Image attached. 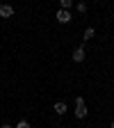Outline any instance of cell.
I'll return each mask as SVG.
<instances>
[{
	"label": "cell",
	"instance_id": "cell-8",
	"mask_svg": "<svg viewBox=\"0 0 114 128\" xmlns=\"http://www.w3.org/2000/svg\"><path fill=\"white\" fill-rule=\"evenodd\" d=\"M16 128H32V126H30V124H27V121H25V119H21V121H18V124H16Z\"/></svg>",
	"mask_w": 114,
	"mask_h": 128
},
{
	"label": "cell",
	"instance_id": "cell-7",
	"mask_svg": "<svg viewBox=\"0 0 114 128\" xmlns=\"http://www.w3.org/2000/svg\"><path fill=\"white\" fill-rule=\"evenodd\" d=\"M75 9H78L80 14H85V12H87V2H78V5H75Z\"/></svg>",
	"mask_w": 114,
	"mask_h": 128
},
{
	"label": "cell",
	"instance_id": "cell-5",
	"mask_svg": "<svg viewBox=\"0 0 114 128\" xmlns=\"http://www.w3.org/2000/svg\"><path fill=\"white\" fill-rule=\"evenodd\" d=\"M87 112H89L87 105H80V108H75V117H78V119H85V117H87Z\"/></svg>",
	"mask_w": 114,
	"mask_h": 128
},
{
	"label": "cell",
	"instance_id": "cell-10",
	"mask_svg": "<svg viewBox=\"0 0 114 128\" xmlns=\"http://www.w3.org/2000/svg\"><path fill=\"white\" fill-rule=\"evenodd\" d=\"M0 128H14V126H9V124H2V126H0Z\"/></svg>",
	"mask_w": 114,
	"mask_h": 128
},
{
	"label": "cell",
	"instance_id": "cell-9",
	"mask_svg": "<svg viewBox=\"0 0 114 128\" xmlns=\"http://www.w3.org/2000/svg\"><path fill=\"white\" fill-rule=\"evenodd\" d=\"M80 105H85V98H82V96H78V98H75V108H80Z\"/></svg>",
	"mask_w": 114,
	"mask_h": 128
},
{
	"label": "cell",
	"instance_id": "cell-1",
	"mask_svg": "<svg viewBox=\"0 0 114 128\" xmlns=\"http://www.w3.org/2000/svg\"><path fill=\"white\" fill-rule=\"evenodd\" d=\"M55 16H57V21H59V23H71V21H73L71 12H64V9H59V12L55 14Z\"/></svg>",
	"mask_w": 114,
	"mask_h": 128
},
{
	"label": "cell",
	"instance_id": "cell-3",
	"mask_svg": "<svg viewBox=\"0 0 114 128\" xmlns=\"http://www.w3.org/2000/svg\"><path fill=\"white\" fill-rule=\"evenodd\" d=\"M0 16H2V18H9V16H14V7L11 5H0Z\"/></svg>",
	"mask_w": 114,
	"mask_h": 128
},
{
	"label": "cell",
	"instance_id": "cell-6",
	"mask_svg": "<svg viewBox=\"0 0 114 128\" xmlns=\"http://www.w3.org/2000/svg\"><path fill=\"white\" fill-rule=\"evenodd\" d=\"M94 34H96V30H94V28H87V30H85V37H82V39H85V41H89V39H94Z\"/></svg>",
	"mask_w": 114,
	"mask_h": 128
},
{
	"label": "cell",
	"instance_id": "cell-4",
	"mask_svg": "<svg viewBox=\"0 0 114 128\" xmlns=\"http://www.w3.org/2000/svg\"><path fill=\"white\" fill-rule=\"evenodd\" d=\"M53 110H55V114H66V110H69V105L64 103V101H57V103L53 105Z\"/></svg>",
	"mask_w": 114,
	"mask_h": 128
},
{
	"label": "cell",
	"instance_id": "cell-2",
	"mask_svg": "<svg viewBox=\"0 0 114 128\" xmlns=\"http://www.w3.org/2000/svg\"><path fill=\"white\" fill-rule=\"evenodd\" d=\"M87 53H85V46H78L75 50H73V62H85Z\"/></svg>",
	"mask_w": 114,
	"mask_h": 128
},
{
	"label": "cell",
	"instance_id": "cell-11",
	"mask_svg": "<svg viewBox=\"0 0 114 128\" xmlns=\"http://www.w3.org/2000/svg\"><path fill=\"white\" fill-rule=\"evenodd\" d=\"M110 128H114V121H112V124H110Z\"/></svg>",
	"mask_w": 114,
	"mask_h": 128
}]
</instances>
